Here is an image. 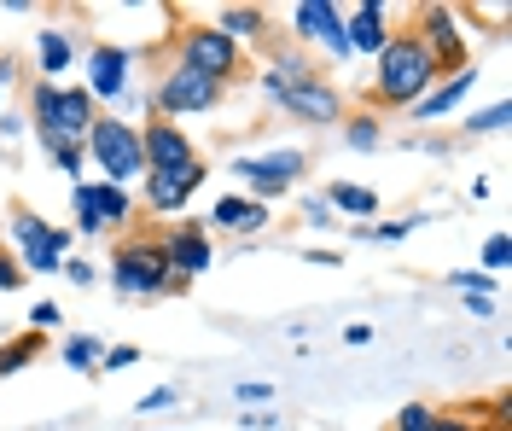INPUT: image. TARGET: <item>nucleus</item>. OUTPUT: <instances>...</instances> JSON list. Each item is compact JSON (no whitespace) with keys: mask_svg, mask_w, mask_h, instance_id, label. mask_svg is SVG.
<instances>
[{"mask_svg":"<svg viewBox=\"0 0 512 431\" xmlns=\"http://www.w3.org/2000/svg\"><path fill=\"white\" fill-rule=\"evenodd\" d=\"M251 82H256V94L268 100V111H286L291 123H303V129H338V123L350 117L344 88H338L309 53H297V47H280V41H274V59L256 65Z\"/></svg>","mask_w":512,"mask_h":431,"instance_id":"1","label":"nucleus"},{"mask_svg":"<svg viewBox=\"0 0 512 431\" xmlns=\"http://www.w3.org/2000/svg\"><path fill=\"white\" fill-rule=\"evenodd\" d=\"M443 76H437V65L425 59V47L414 41V30L402 24V30L384 41V53L373 59V76H367V94H361V111H408V105H419L431 88H437Z\"/></svg>","mask_w":512,"mask_h":431,"instance_id":"2","label":"nucleus"},{"mask_svg":"<svg viewBox=\"0 0 512 431\" xmlns=\"http://www.w3.org/2000/svg\"><path fill=\"white\" fill-rule=\"evenodd\" d=\"M105 280H111V292H117L123 303H158V298H187V292H192L187 280H175V274H169L158 233L146 228V222H140L134 233H123V239H111Z\"/></svg>","mask_w":512,"mask_h":431,"instance_id":"3","label":"nucleus"},{"mask_svg":"<svg viewBox=\"0 0 512 431\" xmlns=\"http://www.w3.org/2000/svg\"><path fill=\"white\" fill-rule=\"evenodd\" d=\"M99 105L88 100V88L82 82H41L35 76L30 82V105H24V123H30L35 146H47V140H88V129H94Z\"/></svg>","mask_w":512,"mask_h":431,"instance_id":"4","label":"nucleus"},{"mask_svg":"<svg viewBox=\"0 0 512 431\" xmlns=\"http://www.w3.org/2000/svg\"><path fill=\"white\" fill-rule=\"evenodd\" d=\"M169 59L198 70V76H210L216 88H239V82H251V70H256L251 53L233 47L227 35H216L210 24H175V35H169Z\"/></svg>","mask_w":512,"mask_h":431,"instance_id":"5","label":"nucleus"},{"mask_svg":"<svg viewBox=\"0 0 512 431\" xmlns=\"http://www.w3.org/2000/svg\"><path fill=\"white\" fill-rule=\"evenodd\" d=\"M70 233L82 239H123L140 228V204L134 187H111V181H76L70 187Z\"/></svg>","mask_w":512,"mask_h":431,"instance_id":"6","label":"nucleus"},{"mask_svg":"<svg viewBox=\"0 0 512 431\" xmlns=\"http://www.w3.org/2000/svg\"><path fill=\"white\" fill-rule=\"evenodd\" d=\"M82 152H88V164L99 169V181H111V187H134L140 175H146V152H140V123H128V117H111V111H99L88 140H82Z\"/></svg>","mask_w":512,"mask_h":431,"instance_id":"7","label":"nucleus"},{"mask_svg":"<svg viewBox=\"0 0 512 431\" xmlns=\"http://www.w3.org/2000/svg\"><path fill=\"white\" fill-rule=\"evenodd\" d=\"M309 164H315V158H309L303 146H268V152H239L227 169H233L239 193L274 204V199H286V193H297V187H303Z\"/></svg>","mask_w":512,"mask_h":431,"instance_id":"8","label":"nucleus"},{"mask_svg":"<svg viewBox=\"0 0 512 431\" xmlns=\"http://www.w3.org/2000/svg\"><path fill=\"white\" fill-rule=\"evenodd\" d=\"M6 239H12V257H18L24 274H59L76 233L59 228V222H47L30 204H12V210H6Z\"/></svg>","mask_w":512,"mask_h":431,"instance_id":"9","label":"nucleus"},{"mask_svg":"<svg viewBox=\"0 0 512 431\" xmlns=\"http://www.w3.org/2000/svg\"><path fill=\"white\" fill-rule=\"evenodd\" d=\"M408 30H414V41L425 47V59L437 65V76H454V70L472 65V41H466V24H460L454 6L425 0V6L408 12Z\"/></svg>","mask_w":512,"mask_h":431,"instance_id":"10","label":"nucleus"},{"mask_svg":"<svg viewBox=\"0 0 512 431\" xmlns=\"http://www.w3.org/2000/svg\"><path fill=\"white\" fill-rule=\"evenodd\" d=\"M146 94H152V117H163V123H181V117H210V111L227 100V88H216L210 76L175 65V59L158 70V82H152Z\"/></svg>","mask_w":512,"mask_h":431,"instance_id":"11","label":"nucleus"},{"mask_svg":"<svg viewBox=\"0 0 512 431\" xmlns=\"http://www.w3.org/2000/svg\"><path fill=\"white\" fill-rule=\"evenodd\" d=\"M210 181V164L198 158V164H181V169H152V175H140V216H152V222H181L192 210V193Z\"/></svg>","mask_w":512,"mask_h":431,"instance_id":"12","label":"nucleus"},{"mask_svg":"<svg viewBox=\"0 0 512 431\" xmlns=\"http://www.w3.org/2000/svg\"><path fill=\"white\" fill-rule=\"evenodd\" d=\"M158 245H163V263H169V274L175 280H204L210 268H216V239H210V228H204V216H181V222H163L158 228Z\"/></svg>","mask_w":512,"mask_h":431,"instance_id":"13","label":"nucleus"},{"mask_svg":"<svg viewBox=\"0 0 512 431\" xmlns=\"http://www.w3.org/2000/svg\"><path fill=\"white\" fill-rule=\"evenodd\" d=\"M134 65H140L134 47H123V41H94V47L82 53V76H88L82 88H88V100L117 111V100L134 88Z\"/></svg>","mask_w":512,"mask_h":431,"instance_id":"14","label":"nucleus"},{"mask_svg":"<svg viewBox=\"0 0 512 431\" xmlns=\"http://www.w3.org/2000/svg\"><path fill=\"white\" fill-rule=\"evenodd\" d=\"M204 228H210V239L227 233L233 245H245V239H262V233L274 228V204H262V199L233 187V193H222V199L204 210Z\"/></svg>","mask_w":512,"mask_h":431,"instance_id":"15","label":"nucleus"},{"mask_svg":"<svg viewBox=\"0 0 512 431\" xmlns=\"http://www.w3.org/2000/svg\"><path fill=\"white\" fill-rule=\"evenodd\" d=\"M210 30L227 35L233 47H274L280 41V30H274V12L268 6H256V0H227V6H216V18H210Z\"/></svg>","mask_w":512,"mask_h":431,"instance_id":"16","label":"nucleus"},{"mask_svg":"<svg viewBox=\"0 0 512 431\" xmlns=\"http://www.w3.org/2000/svg\"><path fill=\"white\" fill-rule=\"evenodd\" d=\"M396 12L384 6V0H361V6H344V41H350V59H379L384 41L396 35V24H390Z\"/></svg>","mask_w":512,"mask_h":431,"instance_id":"17","label":"nucleus"},{"mask_svg":"<svg viewBox=\"0 0 512 431\" xmlns=\"http://www.w3.org/2000/svg\"><path fill=\"white\" fill-rule=\"evenodd\" d=\"M140 152H146V175H152V169H181V164H198V158H204V152L192 146L187 123H163V117H146Z\"/></svg>","mask_w":512,"mask_h":431,"instance_id":"18","label":"nucleus"},{"mask_svg":"<svg viewBox=\"0 0 512 431\" xmlns=\"http://www.w3.org/2000/svg\"><path fill=\"white\" fill-rule=\"evenodd\" d=\"M478 76H483L478 65H466V70H454V76H443V82H437V88H431V94H425L419 105H408L402 117L414 123V134H425L431 123H443V117H454V111L466 105V94L478 88Z\"/></svg>","mask_w":512,"mask_h":431,"instance_id":"19","label":"nucleus"},{"mask_svg":"<svg viewBox=\"0 0 512 431\" xmlns=\"http://www.w3.org/2000/svg\"><path fill=\"white\" fill-rule=\"evenodd\" d=\"M344 30V6L338 0H297V6H286V47H320L326 35Z\"/></svg>","mask_w":512,"mask_h":431,"instance_id":"20","label":"nucleus"},{"mask_svg":"<svg viewBox=\"0 0 512 431\" xmlns=\"http://www.w3.org/2000/svg\"><path fill=\"white\" fill-rule=\"evenodd\" d=\"M82 65V41L70 24H35V76L41 82H64Z\"/></svg>","mask_w":512,"mask_h":431,"instance_id":"21","label":"nucleus"},{"mask_svg":"<svg viewBox=\"0 0 512 431\" xmlns=\"http://www.w3.org/2000/svg\"><path fill=\"white\" fill-rule=\"evenodd\" d=\"M431 431H512V397L501 391L495 402H448Z\"/></svg>","mask_w":512,"mask_h":431,"instance_id":"22","label":"nucleus"},{"mask_svg":"<svg viewBox=\"0 0 512 431\" xmlns=\"http://www.w3.org/2000/svg\"><path fill=\"white\" fill-rule=\"evenodd\" d=\"M320 199H326L332 216H350V222H379V210H384L379 193H373V187H361V181H332Z\"/></svg>","mask_w":512,"mask_h":431,"instance_id":"23","label":"nucleus"},{"mask_svg":"<svg viewBox=\"0 0 512 431\" xmlns=\"http://www.w3.org/2000/svg\"><path fill=\"white\" fill-rule=\"evenodd\" d=\"M338 140H344L350 152H379V146H390V129H384V117H373V111L350 105V117L338 123Z\"/></svg>","mask_w":512,"mask_h":431,"instance_id":"24","label":"nucleus"},{"mask_svg":"<svg viewBox=\"0 0 512 431\" xmlns=\"http://www.w3.org/2000/svg\"><path fill=\"white\" fill-rule=\"evenodd\" d=\"M41 350H53V344L30 327L18 332V338H6V344H0V379H12V373H24L30 362H41Z\"/></svg>","mask_w":512,"mask_h":431,"instance_id":"25","label":"nucleus"},{"mask_svg":"<svg viewBox=\"0 0 512 431\" xmlns=\"http://www.w3.org/2000/svg\"><path fill=\"white\" fill-rule=\"evenodd\" d=\"M99 356H105V344H99L94 332H64L59 338V362L70 373H99Z\"/></svg>","mask_w":512,"mask_h":431,"instance_id":"26","label":"nucleus"},{"mask_svg":"<svg viewBox=\"0 0 512 431\" xmlns=\"http://www.w3.org/2000/svg\"><path fill=\"white\" fill-rule=\"evenodd\" d=\"M512 123V100H495V105H478L460 117V140H483V134H507Z\"/></svg>","mask_w":512,"mask_h":431,"instance_id":"27","label":"nucleus"},{"mask_svg":"<svg viewBox=\"0 0 512 431\" xmlns=\"http://www.w3.org/2000/svg\"><path fill=\"white\" fill-rule=\"evenodd\" d=\"M41 158L59 169L70 187H76V181H88V152H82L76 140H47V146H41Z\"/></svg>","mask_w":512,"mask_h":431,"instance_id":"28","label":"nucleus"},{"mask_svg":"<svg viewBox=\"0 0 512 431\" xmlns=\"http://www.w3.org/2000/svg\"><path fill=\"white\" fill-rule=\"evenodd\" d=\"M431 426H437V402H425V397L402 402V408L384 420V431H431Z\"/></svg>","mask_w":512,"mask_h":431,"instance_id":"29","label":"nucleus"},{"mask_svg":"<svg viewBox=\"0 0 512 431\" xmlns=\"http://www.w3.org/2000/svg\"><path fill=\"white\" fill-rule=\"evenodd\" d=\"M448 292H460V298H495V274H483V268H448Z\"/></svg>","mask_w":512,"mask_h":431,"instance_id":"30","label":"nucleus"},{"mask_svg":"<svg viewBox=\"0 0 512 431\" xmlns=\"http://www.w3.org/2000/svg\"><path fill=\"white\" fill-rule=\"evenodd\" d=\"M274 397H280V385H268V379H239V385H233V408H239V414L274 408Z\"/></svg>","mask_w":512,"mask_h":431,"instance_id":"31","label":"nucleus"},{"mask_svg":"<svg viewBox=\"0 0 512 431\" xmlns=\"http://www.w3.org/2000/svg\"><path fill=\"white\" fill-rule=\"evenodd\" d=\"M507 263H512V239H507V233H489V239H483V251H478V268L501 280V268H507Z\"/></svg>","mask_w":512,"mask_h":431,"instance_id":"32","label":"nucleus"},{"mask_svg":"<svg viewBox=\"0 0 512 431\" xmlns=\"http://www.w3.org/2000/svg\"><path fill=\"white\" fill-rule=\"evenodd\" d=\"M175 408H181V391H175V385H158V391H146V397L134 402L140 420H152V414H175Z\"/></svg>","mask_w":512,"mask_h":431,"instance_id":"33","label":"nucleus"},{"mask_svg":"<svg viewBox=\"0 0 512 431\" xmlns=\"http://www.w3.org/2000/svg\"><path fill=\"white\" fill-rule=\"evenodd\" d=\"M297 210H303V222H309L315 233H332V228H338V216L326 210V199H320V193H303V199H297Z\"/></svg>","mask_w":512,"mask_h":431,"instance_id":"34","label":"nucleus"},{"mask_svg":"<svg viewBox=\"0 0 512 431\" xmlns=\"http://www.w3.org/2000/svg\"><path fill=\"white\" fill-rule=\"evenodd\" d=\"M64 327V309L53 298H41V303H30V332H41V338H53V332Z\"/></svg>","mask_w":512,"mask_h":431,"instance_id":"35","label":"nucleus"},{"mask_svg":"<svg viewBox=\"0 0 512 431\" xmlns=\"http://www.w3.org/2000/svg\"><path fill=\"white\" fill-rule=\"evenodd\" d=\"M146 350L140 344H105V356H99V373H128V367L140 362Z\"/></svg>","mask_w":512,"mask_h":431,"instance_id":"36","label":"nucleus"},{"mask_svg":"<svg viewBox=\"0 0 512 431\" xmlns=\"http://www.w3.org/2000/svg\"><path fill=\"white\" fill-rule=\"evenodd\" d=\"M30 134V123H24V111H0V152L12 158V146Z\"/></svg>","mask_w":512,"mask_h":431,"instance_id":"37","label":"nucleus"},{"mask_svg":"<svg viewBox=\"0 0 512 431\" xmlns=\"http://www.w3.org/2000/svg\"><path fill=\"white\" fill-rule=\"evenodd\" d=\"M70 286H99V263H88V257H64V268H59Z\"/></svg>","mask_w":512,"mask_h":431,"instance_id":"38","label":"nucleus"},{"mask_svg":"<svg viewBox=\"0 0 512 431\" xmlns=\"http://www.w3.org/2000/svg\"><path fill=\"white\" fill-rule=\"evenodd\" d=\"M24 280H30V274H24V268H18V257H12V251L0 245V292H18Z\"/></svg>","mask_w":512,"mask_h":431,"instance_id":"39","label":"nucleus"},{"mask_svg":"<svg viewBox=\"0 0 512 431\" xmlns=\"http://www.w3.org/2000/svg\"><path fill=\"white\" fill-rule=\"evenodd\" d=\"M239 426H245V431H280L286 420H280L274 408H251V414H239Z\"/></svg>","mask_w":512,"mask_h":431,"instance_id":"40","label":"nucleus"},{"mask_svg":"<svg viewBox=\"0 0 512 431\" xmlns=\"http://www.w3.org/2000/svg\"><path fill=\"white\" fill-rule=\"evenodd\" d=\"M303 263H309V268H344V257H338V245H309V251H303Z\"/></svg>","mask_w":512,"mask_h":431,"instance_id":"41","label":"nucleus"},{"mask_svg":"<svg viewBox=\"0 0 512 431\" xmlns=\"http://www.w3.org/2000/svg\"><path fill=\"white\" fill-rule=\"evenodd\" d=\"M460 309H466L472 321H495V298H460Z\"/></svg>","mask_w":512,"mask_h":431,"instance_id":"42","label":"nucleus"},{"mask_svg":"<svg viewBox=\"0 0 512 431\" xmlns=\"http://www.w3.org/2000/svg\"><path fill=\"white\" fill-rule=\"evenodd\" d=\"M344 344H350V350L373 344V327H367V321H350V327H344Z\"/></svg>","mask_w":512,"mask_h":431,"instance_id":"43","label":"nucleus"},{"mask_svg":"<svg viewBox=\"0 0 512 431\" xmlns=\"http://www.w3.org/2000/svg\"><path fill=\"white\" fill-rule=\"evenodd\" d=\"M18 53H0V94H6V88H12V82H18Z\"/></svg>","mask_w":512,"mask_h":431,"instance_id":"44","label":"nucleus"},{"mask_svg":"<svg viewBox=\"0 0 512 431\" xmlns=\"http://www.w3.org/2000/svg\"><path fill=\"white\" fill-rule=\"evenodd\" d=\"M146 431H187V426H146Z\"/></svg>","mask_w":512,"mask_h":431,"instance_id":"45","label":"nucleus"},{"mask_svg":"<svg viewBox=\"0 0 512 431\" xmlns=\"http://www.w3.org/2000/svg\"><path fill=\"white\" fill-rule=\"evenodd\" d=\"M0 111H6V94H0Z\"/></svg>","mask_w":512,"mask_h":431,"instance_id":"46","label":"nucleus"}]
</instances>
